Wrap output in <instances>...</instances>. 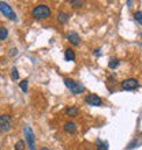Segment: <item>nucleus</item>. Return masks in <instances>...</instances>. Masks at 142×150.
Returning <instances> with one entry per match:
<instances>
[{
    "instance_id": "f257e3e1",
    "label": "nucleus",
    "mask_w": 142,
    "mask_h": 150,
    "mask_svg": "<svg viewBox=\"0 0 142 150\" xmlns=\"http://www.w3.org/2000/svg\"><path fill=\"white\" fill-rule=\"evenodd\" d=\"M52 15V10L47 4H37L32 10V16L37 21H45Z\"/></svg>"
},
{
    "instance_id": "412c9836",
    "label": "nucleus",
    "mask_w": 142,
    "mask_h": 150,
    "mask_svg": "<svg viewBox=\"0 0 142 150\" xmlns=\"http://www.w3.org/2000/svg\"><path fill=\"white\" fill-rule=\"evenodd\" d=\"M71 6L74 8H81V7H83V1H79V0H72L71 1Z\"/></svg>"
},
{
    "instance_id": "0eeeda50",
    "label": "nucleus",
    "mask_w": 142,
    "mask_h": 150,
    "mask_svg": "<svg viewBox=\"0 0 142 150\" xmlns=\"http://www.w3.org/2000/svg\"><path fill=\"white\" fill-rule=\"evenodd\" d=\"M85 104L90 105V107H101L103 105V100L101 97L94 93H89V94L85 97Z\"/></svg>"
},
{
    "instance_id": "1a4fd4ad",
    "label": "nucleus",
    "mask_w": 142,
    "mask_h": 150,
    "mask_svg": "<svg viewBox=\"0 0 142 150\" xmlns=\"http://www.w3.org/2000/svg\"><path fill=\"white\" fill-rule=\"evenodd\" d=\"M63 130L67 132V134H75L77 130H78V126H77V123L70 120V122H66L63 126Z\"/></svg>"
},
{
    "instance_id": "9b49d317",
    "label": "nucleus",
    "mask_w": 142,
    "mask_h": 150,
    "mask_svg": "<svg viewBox=\"0 0 142 150\" xmlns=\"http://www.w3.org/2000/svg\"><path fill=\"white\" fill-rule=\"evenodd\" d=\"M64 60H66V62H75V60H77V55H75L74 49L67 48V49L64 51Z\"/></svg>"
},
{
    "instance_id": "ddd939ff",
    "label": "nucleus",
    "mask_w": 142,
    "mask_h": 150,
    "mask_svg": "<svg viewBox=\"0 0 142 150\" xmlns=\"http://www.w3.org/2000/svg\"><path fill=\"white\" fill-rule=\"evenodd\" d=\"M141 145H142V141H137V138H135V139H133L129 145H127L126 149L127 150H134V149H137V147H139Z\"/></svg>"
},
{
    "instance_id": "423d86ee",
    "label": "nucleus",
    "mask_w": 142,
    "mask_h": 150,
    "mask_svg": "<svg viewBox=\"0 0 142 150\" xmlns=\"http://www.w3.org/2000/svg\"><path fill=\"white\" fill-rule=\"evenodd\" d=\"M120 87H122V90L133 91V90H137L139 87V82H138V79H135V78H127L120 83Z\"/></svg>"
},
{
    "instance_id": "4468645a",
    "label": "nucleus",
    "mask_w": 142,
    "mask_h": 150,
    "mask_svg": "<svg viewBox=\"0 0 142 150\" xmlns=\"http://www.w3.org/2000/svg\"><path fill=\"white\" fill-rule=\"evenodd\" d=\"M97 147H96V150H108V143L105 142V141H103V139H97Z\"/></svg>"
},
{
    "instance_id": "f03ea898",
    "label": "nucleus",
    "mask_w": 142,
    "mask_h": 150,
    "mask_svg": "<svg viewBox=\"0 0 142 150\" xmlns=\"http://www.w3.org/2000/svg\"><path fill=\"white\" fill-rule=\"evenodd\" d=\"M63 82H64V85H66V87H67L68 90H70L72 94H75V96L82 94L83 91H85V86H83L81 82H77V81H74V79L64 78Z\"/></svg>"
},
{
    "instance_id": "9d476101",
    "label": "nucleus",
    "mask_w": 142,
    "mask_h": 150,
    "mask_svg": "<svg viewBox=\"0 0 142 150\" xmlns=\"http://www.w3.org/2000/svg\"><path fill=\"white\" fill-rule=\"evenodd\" d=\"M64 115L68 117H77L79 116V108L78 107H67L64 109Z\"/></svg>"
},
{
    "instance_id": "2eb2a0df",
    "label": "nucleus",
    "mask_w": 142,
    "mask_h": 150,
    "mask_svg": "<svg viewBox=\"0 0 142 150\" xmlns=\"http://www.w3.org/2000/svg\"><path fill=\"white\" fill-rule=\"evenodd\" d=\"M14 150H26V142L22 139L16 141L15 145H14Z\"/></svg>"
},
{
    "instance_id": "393cba45",
    "label": "nucleus",
    "mask_w": 142,
    "mask_h": 150,
    "mask_svg": "<svg viewBox=\"0 0 142 150\" xmlns=\"http://www.w3.org/2000/svg\"><path fill=\"white\" fill-rule=\"evenodd\" d=\"M40 150H51V149H49V147H47V146H44V147H41Z\"/></svg>"
},
{
    "instance_id": "f3484780",
    "label": "nucleus",
    "mask_w": 142,
    "mask_h": 150,
    "mask_svg": "<svg viewBox=\"0 0 142 150\" xmlns=\"http://www.w3.org/2000/svg\"><path fill=\"white\" fill-rule=\"evenodd\" d=\"M8 37V30L3 26H0V41H4V40H7Z\"/></svg>"
},
{
    "instance_id": "f8f14e48",
    "label": "nucleus",
    "mask_w": 142,
    "mask_h": 150,
    "mask_svg": "<svg viewBox=\"0 0 142 150\" xmlns=\"http://www.w3.org/2000/svg\"><path fill=\"white\" fill-rule=\"evenodd\" d=\"M68 19H70V14H68V12L60 11L59 14H58V21H59L60 23H66Z\"/></svg>"
},
{
    "instance_id": "7ed1b4c3",
    "label": "nucleus",
    "mask_w": 142,
    "mask_h": 150,
    "mask_svg": "<svg viewBox=\"0 0 142 150\" xmlns=\"http://www.w3.org/2000/svg\"><path fill=\"white\" fill-rule=\"evenodd\" d=\"M23 135H25V141L28 143V147L29 150H36V137H34V132H33L32 127L26 124L23 127Z\"/></svg>"
},
{
    "instance_id": "b1692460",
    "label": "nucleus",
    "mask_w": 142,
    "mask_h": 150,
    "mask_svg": "<svg viewBox=\"0 0 142 150\" xmlns=\"http://www.w3.org/2000/svg\"><path fill=\"white\" fill-rule=\"evenodd\" d=\"M127 4H129V7H133V1H131V0H129V1H127Z\"/></svg>"
},
{
    "instance_id": "5701e85b",
    "label": "nucleus",
    "mask_w": 142,
    "mask_h": 150,
    "mask_svg": "<svg viewBox=\"0 0 142 150\" xmlns=\"http://www.w3.org/2000/svg\"><path fill=\"white\" fill-rule=\"evenodd\" d=\"M16 53H18V51H16V48H12V51H11V56L16 55Z\"/></svg>"
},
{
    "instance_id": "dca6fc26",
    "label": "nucleus",
    "mask_w": 142,
    "mask_h": 150,
    "mask_svg": "<svg viewBox=\"0 0 142 150\" xmlns=\"http://www.w3.org/2000/svg\"><path fill=\"white\" fill-rule=\"evenodd\" d=\"M119 66H120V60L119 59H111L109 63H108V67H109L111 70H116Z\"/></svg>"
},
{
    "instance_id": "39448f33",
    "label": "nucleus",
    "mask_w": 142,
    "mask_h": 150,
    "mask_svg": "<svg viewBox=\"0 0 142 150\" xmlns=\"http://www.w3.org/2000/svg\"><path fill=\"white\" fill-rule=\"evenodd\" d=\"M12 128V119L10 115H0V132H8Z\"/></svg>"
},
{
    "instance_id": "a211bd4d",
    "label": "nucleus",
    "mask_w": 142,
    "mask_h": 150,
    "mask_svg": "<svg viewBox=\"0 0 142 150\" xmlns=\"http://www.w3.org/2000/svg\"><path fill=\"white\" fill-rule=\"evenodd\" d=\"M19 87L23 93H28V89H29V81L28 79H23V81L19 83Z\"/></svg>"
},
{
    "instance_id": "aec40b11",
    "label": "nucleus",
    "mask_w": 142,
    "mask_h": 150,
    "mask_svg": "<svg viewBox=\"0 0 142 150\" xmlns=\"http://www.w3.org/2000/svg\"><path fill=\"white\" fill-rule=\"evenodd\" d=\"M134 19L138 25H142V11H137L134 12Z\"/></svg>"
},
{
    "instance_id": "a878e982",
    "label": "nucleus",
    "mask_w": 142,
    "mask_h": 150,
    "mask_svg": "<svg viewBox=\"0 0 142 150\" xmlns=\"http://www.w3.org/2000/svg\"><path fill=\"white\" fill-rule=\"evenodd\" d=\"M139 37H141V38H142V33H141V34H139Z\"/></svg>"
},
{
    "instance_id": "20e7f679",
    "label": "nucleus",
    "mask_w": 142,
    "mask_h": 150,
    "mask_svg": "<svg viewBox=\"0 0 142 150\" xmlns=\"http://www.w3.org/2000/svg\"><path fill=\"white\" fill-rule=\"evenodd\" d=\"M0 12L3 14L7 19L12 21V22H15L16 21V14L14 12V10L11 8V6L6 1H0Z\"/></svg>"
},
{
    "instance_id": "6e6552de",
    "label": "nucleus",
    "mask_w": 142,
    "mask_h": 150,
    "mask_svg": "<svg viewBox=\"0 0 142 150\" xmlns=\"http://www.w3.org/2000/svg\"><path fill=\"white\" fill-rule=\"evenodd\" d=\"M67 40L68 42H71V45H74V47H78L79 44H81V37L77 32H70L67 34Z\"/></svg>"
},
{
    "instance_id": "bb28decb",
    "label": "nucleus",
    "mask_w": 142,
    "mask_h": 150,
    "mask_svg": "<svg viewBox=\"0 0 142 150\" xmlns=\"http://www.w3.org/2000/svg\"><path fill=\"white\" fill-rule=\"evenodd\" d=\"M141 47H142V44H141Z\"/></svg>"
},
{
    "instance_id": "4be33fe9",
    "label": "nucleus",
    "mask_w": 142,
    "mask_h": 150,
    "mask_svg": "<svg viewBox=\"0 0 142 150\" xmlns=\"http://www.w3.org/2000/svg\"><path fill=\"white\" fill-rule=\"evenodd\" d=\"M93 55L94 56H101V48H96L94 52H93Z\"/></svg>"
},
{
    "instance_id": "6ab92c4d",
    "label": "nucleus",
    "mask_w": 142,
    "mask_h": 150,
    "mask_svg": "<svg viewBox=\"0 0 142 150\" xmlns=\"http://www.w3.org/2000/svg\"><path fill=\"white\" fill-rule=\"evenodd\" d=\"M11 79L12 81H18L19 79V72H18L16 67H12V70H11Z\"/></svg>"
}]
</instances>
